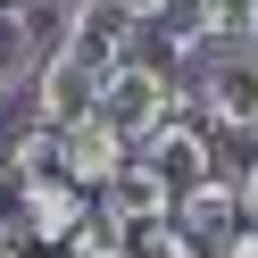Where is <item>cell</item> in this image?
<instances>
[{
    "label": "cell",
    "instance_id": "6da1fadb",
    "mask_svg": "<svg viewBox=\"0 0 258 258\" xmlns=\"http://www.w3.org/2000/svg\"><path fill=\"white\" fill-rule=\"evenodd\" d=\"M183 92L217 134H258V42H233V50H191Z\"/></svg>",
    "mask_w": 258,
    "mask_h": 258
},
{
    "label": "cell",
    "instance_id": "7a4b0ae2",
    "mask_svg": "<svg viewBox=\"0 0 258 258\" xmlns=\"http://www.w3.org/2000/svg\"><path fill=\"white\" fill-rule=\"evenodd\" d=\"M183 100H191V92H183V67H175V58H158V50H125L117 75H108V92H100V108H108L134 142L158 134Z\"/></svg>",
    "mask_w": 258,
    "mask_h": 258
},
{
    "label": "cell",
    "instance_id": "3957f363",
    "mask_svg": "<svg viewBox=\"0 0 258 258\" xmlns=\"http://www.w3.org/2000/svg\"><path fill=\"white\" fill-rule=\"evenodd\" d=\"M9 200H17L25 233H34V250H67V241L84 233L92 217H100V200H92V191L75 183L67 167H50V175H34V183H17Z\"/></svg>",
    "mask_w": 258,
    "mask_h": 258
},
{
    "label": "cell",
    "instance_id": "277c9868",
    "mask_svg": "<svg viewBox=\"0 0 258 258\" xmlns=\"http://www.w3.org/2000/svg\"><path fill=\"white\" fill-rule=\"evenodd\" d=\"M125 158H134V134H125L108 108H84L75 125H58V167H67L84 191H100L108 175L125 167Z\"/></svg>",
    "mask_w": 258,
    "mask_h": 258
},
{
    "label": "cell",
    "instance_id": "5b68a950",
    "mask_svg": "<svg viewBox=\"0 0 258 258\" xmlns=\"http://www.w3.org/2000/svg\"><path fill=\"white\" fill-rule=\"evenodd\" d=\"M134 150L150 158V167L167 175L175 191H191L200 175H217V125H208V117H183V108H175V117L158 125V134H142Z\"/></svg>",
    "mask_w": 258,
    "mask_h": 258
},
{
    "label": "cell",
    "instance_id": "8992f818",
    "mask_svg": "<svg viewBox=\"0 0 258 258\" xmlns=\"http://www.w3.org/2000/svg\"><path fill=\"white\" fill-rule=\"evenodd\" d=\"M92 200H100V217H108V225H125V233H142V225H158V217H175V200H183V191H175L167 175H158L150 158L134 150V158H125V167L108 175L100 191H92Z\"/></svg>",
    "mask_w": 258,
    "mask_h": 258
},
{
    "label": "cell",
    "instance_id": "52a82bcc",
    "mask_svg": "<svg viewBox=\"0 0 258 258\" xmlns=\"http://www.w3.org/2000/svg\"><path fill=\"white\" fill-rule=\"evenodd\" d=\"M34 9H42V0H0V100L34 84L42 58H50V42H58V34H42Z\"/></svg>",
    "mask_w": 258,
    "mask_h": 258
},
{
    "label": "cell",
    "instance_id": "ba28073f",
    "mask_svg": "<svg viewBox=\"0 0 258 258\" xmlns=\"http://www.w3.org/2000/svg\"><path fill=\"white\" fill-rule=\"evenodd\" d=\"M175 217H183L191 233H200L208 250H217V241L233 233V225H250V217H241V175H225V167H217V175H200V183H191L183 200H175Z\"/></svg>",
    "mask_w": 258,
    "mask_h": 258
},
{
    "label": "cell",
    "instance_id": "9c48e42d",
    "mask_svg": "<svg viewBox=\"0 0 258 258\" xmlns=\"http://www.w3.org/2000/svg\"><path fill=\"white\" fill-rule=\"evenodd\" d=\"M67 258H142V241L125 233V225H108V217H92L84 233L67 241Z\"/></svg>",
    "mask_w": 258,
    "mask_h": 258
},
{
    "label": "cell",
    "instance_id": "30bf717a",
    "mask_svg": "<svg viewBox=\"0 0 258 258\" xmlns=\"http://www.w3.org/2000/svg\"><path fill=\"white\" fill-rule=\"evenodd\" d=\"M233 175H241V217L258 225V150H250V167H233Z\"/></svg>",
    "mask_w": 258,
    "mask_h": 258
},
{
    "label": "cell",
    "instance_id": "8fae6325",
    "mask_svg": "<svg viewBox=\"0 0 258 258\" xmlns=\"http://www.w3.org/2000/svg\"><path fill=\"white\" fill-rule=\"evenodd\" d=\"M9 191H17V167H9V142H0V200H9Z\"/></svg>",
    "mask_w": 258,
    "mask_h": 258
},
{
    "label": "cell",
    "instance_id": "7c38bea8",
    "mask_svg": "<svg viewBox=\"0 0 258 258\" xmlns=\"http://www.w3.org/2000/svg\"><path fill=\"white\" fill-rule=\"evenodd\" d=\"M42 9H58V17H75V9H84V0H42Z\"/></svg>",
    "mask_w": 258,
    "mask_h": 258
},
{
    "label": "cell",
    "instance_id": "4fadbf2b",
    "mask_svg": "<svg viewBox=\"0 0 258 258\" xmlns=\"http://www.w3.org/2000/svg\"><path fill=\"white\" fill-rule=\"evenodd\" d=\"M34 258H50V250H34Z\"/></svg>",
    "mask_w": 258,
    "mask_h": 258
}]
</instances>
